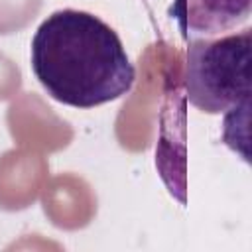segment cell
Returning a JSON list of instances; mask_svg holds the SVG:
<instances>
[{"label": "cell", "instance_id": "obj_1", "mask_svg": "<svg viewBox=\"0 0 252 252\" xmlns=\"http://www.w3.org/2000/svg\"><path fill=\"white\" fill-rule=\"evenodd\" d=\"M30 65L53 100L75 108L122 98L136 79L118 33L98 16L73 8L57 10L39 24Z\"/></svg>", "mask_w": 252, "mask_h": 252}, {"label": "cell", "instance_id": "obj_2", "mask_svg": "<svg viewBox=\"0 0 252 252\" xmlns=\"http://www.w3.org/2000/svg\"><path fill=\"white\" fill-rule=\"evenodd\" d=\"M250 30L217 39H189L183 73L187 100L207 114H220L250 100Z\"/></svg>", "mask_w": 252, "mask_h": 252}, {"label": "cell", "instance_id": "obj_3", "mask_svg": "<svg viewBox=\"0 0 252 252\" xmlns=\"http://www.w3.org/2000/svg\"><path fill=\"white\" fill-rule=\"evenodd\" d=\"M252 0H173L169 16L175 18L185 39L213 37L248 22Z\"/></svg>", "mask_w": 252, "mask_h": 252}]
</instances>
